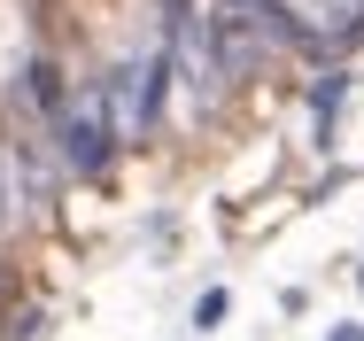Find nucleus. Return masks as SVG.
Masks as SVG:
<instances>
[{"mask_svg":"<svg viewBox=\"0 0 364 341\" xmlns=\"http://www.w3.org/2000/svg\"><path fill=\"white\" fill-rule=\"evenodd\" d=\"M333 341H364V326H333Z\"/></svg>","mask_w":364,"mask_h":341,"instance_id":"4","label":"nucleus"},{"mask_svg":"<svg viewBox=\"0 0 364 341\" xmlns=\"http://www.w3.org/2000/svg\"><path fill=\"white\" fill-rule=\"evenodd\" d=\"M225 310H232V295H225V287H210V295L194 303V326L210 334V326H225Z\"/></svg>","mask_w":364,"mask_h":341,"instance_id":"3","label":"nucleus"},{"mask_svg":"<svg viewBox=\"0 0 364 341\" xmlns=\"http://www.w3.org/2000/svg\"><path fill=\"white\" fill-rule=\"evenodd\" d=\"M341 93H349V70H326V78L310 85V117H318V140H333V109H341Z\"/></svg>","mask_w":364,"mask_h":341,"instance_id":"2","label":"nucleus"},{"mask_svg":"<svg viewBox=\"0 0 364 341\" xmlns=\"http://www.w3.org/2000/svg\"><path fill=\"white\" fill-rule=\"evenodd\" d=\"M55 140H63V155H70V171H109V155H117V109H109V85H85L70 93L63 109H55Z\"/></svg>","mask_w":364,"mask_h":341,"instance_id":"1","label":"nucleus"}]
</instances>
